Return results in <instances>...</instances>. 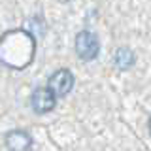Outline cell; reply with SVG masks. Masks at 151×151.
Segmentation results:
<instances>
[{
  "mask_svg": "<svg viewBox=\"0 0 151 151\" xmlns=\"http://www.w3.org/2000/svg\"><path fill=\"white\" fill-rule=\"evenodd\" d=\"M76 53L81 60H94L100 53V42L94 32L91 30H81L76 36Z\"/></svg>",
  "mask_w": 151,
  "mask_h": 151,
  "instance_id": "cell-2",
  "label": "cell"
},
{
  "mask_svg": "<svg viewBox=\"0 0 151 151\" xmlns=\"http://www.w3.org/2000/svg\"><path fill=\"white\" fill-rule=\"evenodd\" d=\"M57 104V96L53 94L49 87H38L34 89L30 96V106H32V111L38 113V115H44V113H49L51 110L55 108Z\"/></svg>",
  "mask_w": 151,
  "mask_h": 151,
  "instance_id": "cell-4",
  "label": "cell"
},
{
  "mask_svg": "<svg viewBox=\"0 0 151 151\" xmlns=\"http://www.w3.org/2000/svg\"><path fill=\"white\" fill-rule=\"evenodd\" d=\"M36 53V42L30 32L9 30L0 38V64L12 70H23L32 63Z\"/></svg>",
  "mask_w": 151,
  "mask_h": 151,
  "instance_id": "cell-1",
  "label": "cell"
},
{
  "mask_svg": "<svg viewBox=\"0 0 151 151\" xmlns=\"http://www.w3.org/2000/svg\"><path fill=\"white\" fill-rule=\"evenodd\" d=\"M47 87L53 91V94L57 98H63L72 91V87H74V74L70 72L68 68H59L57 72L51 74Z\"/></svg>",
  "mask_w": 151,
  "mask_h": 151,
  "instance_id": "cell-3",
  "label": "cell"
},
{
  "mask_svg": "<svg viewBox=\"0 0 151 151\" xmlns=\"http://www.w3.org/2000/svg\"><path fill=\"white\" fill-rule=\"evenodd\" d=\"M4 145L8 151H30L32 149V136L23 129L8 130L4 136Z\"/></svg>",
  "mask_w": 151,
  "mask_h": 151,
  "instance_id": "cell-5",
  "label": "cell"
},
{
  "mask_svg": "<svg viewBox=\"0 0 151 151\" xmlns=\"http://www.w3.org/2000/svg\"><path fill=\"white\" fill-rule=\"evenodd\" d=\"M63 2H72V0H63Z\"/></svg>",
  "mask_w": 151,
  "mask_h": 151,
  "instance_id": "cell-7",
  "label": "cell"
},
{
  "mask_svg": "<svg viewBox=\"0 0 151 151\" xmlns=\"http://www.w3.org/2000/svg\"><path fill=\"white\" fill-rule=\"evenodd\" d=\"M113 63H115V66L119 70H130L132 66H134L136 63V55H134V51L130 49V47H127V45H123L119 47V49L115 51V55H113Z\"/></svg>",
  "mask_w": 151,
  "mask_h": 151,
  "instance_id": "cell-6",
  "label": "cell"
}]
</instances>
